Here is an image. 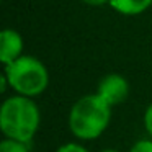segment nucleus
<instances>
[{
  "instance_id": "obj_10",
  "label": "nucleus",
  "mask_w": 152,
  "mask_h": 152,
  "mask_svg": "<svg viewBox=\"0 0 152 152\" xmlns=\"http://www.w3.org/2000/svg\"><path fill=\"white\" fill-rule=\"evenodd\" d=\"M144 128H145L147 134L151 136V139H152V103L145 108V111H144Z\"/></svg>"
},
{
  "instance_id": "obj_7",
  "label": "nucleus",
  "mask_w": 152,
  "mask_h": 152,
  "mask_svg": "<svg viewBox=\"0 0 152 152\" xmlns=\"http://www.w3.org/2000/svg\"><path fill=\"white\" fill-rule=\"evenodd\" d=\"M0 152H30V142L5 137L0 142Z\"/></svg>"
},
{
  "instance_id": "obj_11",
  "label": "nucleus",
  "mask_w": 152,
  "mask_h": 152,
  "mask_svg": "<svg viewBox=\"0 0 152 152\" xmlns=\"http://www.w3.org/2000/svg\"><path fill=\"white\" fill-rule=\"evenodd\" d=\"M85 5H90V7H100V5L110 4V0H82Z\"/></svg>"
},
{
  "instance_id": "obj_2",
  "label": "nucleus",
  "mask_w": 152,
  "mask_h": 152,
  "mask_svg": "<svg viewBox=\"0 0 152 152\" xmlns=\"http://www.w3.org/2000/svg\"><path fill=\"white\" fill-rule=\"evenodd\" d=\"M111 108L113 106L98 93L79 98L69 113V128L72 134L80 141H92L100 137L110 124Z\"/></svg>"
},
{
  "instance_id": "obj_8",
  "label": "nucleus",
  "mask_w": 152,
  "mask_h": 152,
  "mask_svg": "<svg viewBox=\"0 0 152 152\" xmlns=\"http://www.w3.org/2000/svg\"><path fill=\"white\" fill-rule=\"evenodd\" d=\"M129 152H152V139H141L134 142Z\"/></svg>"
},
{
  "instance_id": "obj_3",
  "label": "nucleus",
  "mask_w": 152,
  "mask_h": 152,
  "mask_svg": "<svg viewBox=\"0 0 152 152\" xmlns=\"http://www.w3.org/2000/svg\"><path fill=\"white\" fill-rule=\"evenodd\" d=\"M4 74L8 80V87L18 95L34 96L41 95L49 85L48 69L39 59L33 56H20L13 62L4 66Z\"/></svg>"
},
{
  "instance_id": "obj_5",
  "label": "nucleus",
  "mask_w": 152,
  "mask_h": 152,
  "mask_svg": "<svg viewBox=\"0 0 152 152\" xmlns=\"http://www.w3.org/2000/svg\"><path fill=\"white\" fill-rule=\"evenodd\" d=\"M23 38L18 31L12 30V28L2 30V33H0V61L4 66L23 56Z\"/></svg>"
},
{
  "instance_id": "obj_4",
  "label": "nucleus",
  "mask_w": 152,
  "mask_h": 152,
  "mask_svg": "<svg viewBox=\"0 0 152 152\" xmlns=\"http://www.w3.org/2000/svg\"><path fill=\"white\" fill-rule=\"evenodd\" d=\"M96 93L111 106L121 105L129 95V82L119 74H108L98 82Z\"/></svg>"
},
{
  "instance_id": "obj_1",
  "label": "nucleus",
  "mask_w": 152,
  "mask_h": 152,
  "mask_svg": "<svg viewBox=\"0 0 152 152\" xmlns=\"http://www.w3.org/2000/svg\"><path fill=\"white\" fill-rule=\"evenodd\" d=\"M41 123V113L33 98L23 95L8 96L0 108V129L5 137L31 142Z\"/></svg>"
},
{
  "instance_id": "obj_9",
  "label": "nucleus",
  "mask_w": 152,
  "mask_h": 152,
  "mask_svg": "<svg viewBox=\"0 0 152 152\" xmlns=\"http://www.w3.org/2000/svg\"><path fill=\"white\" fill-rule=\"evenodd\" d=\"M56 152H88L82 144H77V142H67L62 144L61 147H57Z\"/></svg>"
},
{
  "instance_id": "obj_6",
  "label": "nucleus",
  "mask_w": 152,
  "mask_h": 152,
  "mask_svg": "<svg viewBox=\"0 0 152 152\" xmlns=\"http://www.w3.org/2000/svg\"><path fill=\"white\" fill-rule=\"evenodd\" d=\"M152 5V0H110V7L124 17L141 15Z\"/></svg>"
},
{
  "instance_id": "obj_12",
  "label": "nucleus",
  "mask_w": 152,
  "mask_h": 152,
  "mask_svg": "<svg viewBox=\"0 0 152 152\" xmlns=\"http://www.w3.org/2000/svg\"><path fill=\"white\" fill-rule=\"evenodd\" d=\"M102 152H118V151H115V149H106V151H102Z\"/></svg>"
}]
</instances>
